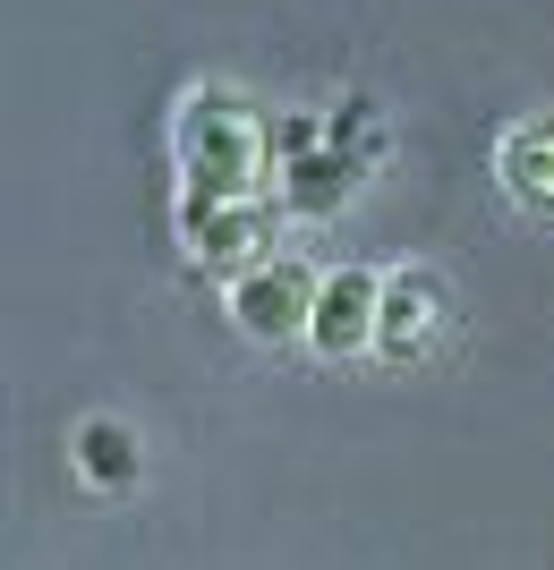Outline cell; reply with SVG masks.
<instances>
[{
  "mask_svg": "<svg viewBox=\"0 0 554 570\" xmlns=\"http://www.w3.org/2000/svg\"><path fill=\"white\" fill-rule=\"evenodd\" d=\"M350 170H359V163H341L333 145H324V154H308V163H290V170H282V205H290L299 222L341 214V196H350Z\"/></svg>",
  "mask_w": 554,
  "mask_h": 570,
  "instance_id": "obj_8",
  "label": "cell"
},
{
  "mask_svg": "<svg viewBox=\"0 0 554 570\" xmlns=\"http://www.w3.org/2000/svg\"><path fill=\"white\" fill-rule=\"evenodd\" d=\"M324 111H290V119H273V170H290V163H308V154H324Z\"/></svg>",
  "mask_w": 554,
  "mask_h": 570,
  "instance_id": "obj_10",
  "label": "cell"
},
{
  "mask_svg": "<svg viewBox=\"0 0 554 570\" xmlns=\"http://www.w3.org/2000/svg\"><path fill=\"white\" fill-rule=\"evenodd\" d=\"M444 307H453V289H444L435 264H392L385 273V315H376V350L418 357L435 333H444Z\"/></svg>",
  "mask_w": 554,
  "mask_h": 570,
  "instance_id": "obj_5",
  "label": "cell"
},
{
  "mask_svg": "<svg viewBox=\"0 0 554 570\" xmlns=\"http://www.w3.org/2000/svg\"><path fill=\"white\" fill-rule=\"evenodd\" d=\"M273 163V128L256 119V102L231 86H188L171 111V170L179 196H256Z\"/></svg>",
  "mask_w": 554,
  "mask_h": 570,
  "instance_id": "obj_1",
  "label": "cell"
},
{
  "mask_svg": "<svg viewBox=\"0 0 554 570\" xmlns=\"http://www.w3.org/2000/svg\"><path fill=\"white\" fill-rule=\"evenodd\" d=\"M324 137H333L341 163H367V154H385V119H376L367 95H341L333 111H324Z\"/></svg>",
  "mask_w": 554,
  "mask_h": 570,
  "instance_id": "obj_9",
  "label": "cell"
},
{
  "mask_svg": "<svg viewBox=\"0 0 554 570\" xmlns=\"http://www.w3.org/2000/svg\"><path fill=\"white\" fill-rule=\"evenodd\" d=\"M495 170H504V188L521 205H554V111L512 119L504 145H495Z\"/></svg>",
  "mask_w": 554,
  "mask_h": 570,
  "instance_id": "obj_6",
  "label": "cell"
},
{
  "mask_svg": "<svg viewBox=\"0 0 554 570\" xmlns=\"http://www.w3.org/2000/svg\"><path fill=\"white\" fill-rule=\"evenodd\" d=\"M69 460L86 485H128L137 476V434L120 426V417H77L69 426Z\"/></svg>",
  "mask_w": 554,
  "mask_h": 570,
  "instance_id": "obj_7",
  "label": "cell"
},
{
  "mask_svg": "<svg viewBox=\"0 0 554 570\" xmlns=\"http://www.w3.org/2000/svg\"><path fill=\"white\" fill-rule=\"evenodd\" d=\"M376 315H385V273H367V264H324L315 315H308V350H324V357L376 350Z\"/></svg>",
  "mask_w": 554,
  "mask_h": 570,
  "instance_id": "obj_4",
  "label": "cell"
},
{
  "mask_svg": "<svg viewBox=\"0 0 554 570\" xmlns=\"http://www.w3.org/2000/svg\"><path fill=\"white\" fill-rule=\"evenodd\" d=\"M315 273L308 256H265V264H247V273H231V324H240L247 341H290V333H308V315H315Z\"/></svg>",
  "mask_w": 554,
  "mask_h": 570,
  "instance_id": "obj_3",
  "label": "cell"
},
{
  "mask_svg": "<svg viewBox=\"0 0 554 570\" xmlns=\"http://www.w3.org/2000/svg\"><path fill=\"white\" fill-rule=\"evenodd\" d=\"M171 222H179V238H188V256L205 264V273H247V264H265V205L256 196H171Z\"/></svg>",
  "mask_w": 554,
  "mask_h": 570,
  "instance_id": "obj_2",
  "label": "cell"
}]
</instances>
